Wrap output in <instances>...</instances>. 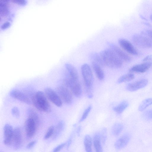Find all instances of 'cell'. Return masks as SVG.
<instances>
[{
	"instance_id": "obj_1",
	"label": "cell",
	"mask_w": 152,
	"mask_h": 152,
	"mask_svg": "<svg viewBox=\"0 0 152 152\" xmlns=\"http://www.w3.org/2000/svg\"><path fill=\"white\" fill-rule=\"evenodd\" d=\"M99 54L104 66L113 69H118L122 67V60L110 48L102 51Z\"/></svg>"
},
{
	"instance_id": "obj_2",
	"label": "cell",
	"mask_w": 152,
	"mask_h": 152,
	"mask_svg": "<svg viewBox=\"0 0 152 152\" xmlns=\"http://www.w3.org/2000/svg\"><path fill=\"white\" fill-rule=\"evenodd\" d=\"M81 70L88 97L89 98H92L93 97L92 90L93 82V74L92 70L88 64H84L81 67Z\"/></svg>"
},
{
	"instance_id": "obj_3",
	"label": "cell",
	"mask_w": 152,
	"mask_h": 152,
	"mask_svg": "<svg viewBox=\"0 0 152 152\" xmlns=\"http://www.w3.org/2000/svg\"><path fill=\"white\" fill-rule=\"evenodd\" d=\"M138 16L152 25V0H142L138 10Z\"/></svg>"
},
{
	"instance_id": "obj_4",
	"label": "cell",
	"mask_w": 152,
	"mask_h": 152,
	"mask_svg": "<svg viewBox=\"0 0 152 152\" xmlns=\"http://www.w3.org/2000/svg\"><path fill=\"white\" fill-rule=\"evenodd\" d=\"M45 95L41 91H38L33 97L32 102L35 107L39 110L49 113L51 111V107Z\"/></svg>"
},
{
	"instance_id": "obj_5",
	"label": "cell",
	"mask_w": 152,
	"mask_h": 152,
	"mask_svg": "<svg viewBox=\"0 0 152 152\" xmlns=\"http://www.w3.org/2000/svg\"><path fill=\"white\" fill-rule=\"evenodd\" d=\"M132 40L135 44L139 48L143 49L152 48V40L142 34L134 35L132 37Z\"/></svg>"
},
{
	"instance_id": "obj_6",
	"label": "cell",
	"mask_w": 152,
	"mask_h": 152,
	"mask_svg": "<svg viewBox=\"0 0 152 152\" xmlns=\"http://www.w3.org/2000/svg\"><path fill=\"white\" fill-rule=\"evenodd\" d=\"M64 83L65 86L71 90L76 97L80 98L81 97L82 89L79 80H74L68 77L64 80Z\"/></svg>"
},
{
	"instance_id": "obj_7",
	"label": "cell",
	"mask_w": 152,
	"mask_h": 152,
	"mask_svg": "<svg viewBox=\"0 0 152 152\" xmlns=\"http://www.w3.org/2000/svg\"><path fill=\"white\" fill-rule=\"evenodd\" d=\"M56 92L61 99L65 103L70 104L72 102L73 97L71 93L66 86H60L56 89Z\"/></svg>"
},
{
	"instance_id": "obj_8",
	"label": "cell",
	"mask_w": 152,
	"mask_h": 152,
	"mask_svg": "<svg viewBox=\"0 0 152 152\" xmlns=\"http://www.w3.org/2000/svg\"><path fill=\"white\" fill-rule=\"evenodd\" d=\"M45 93L48 98L54 105L59 107L62 106L63 103L61 99L53 89L47 88L45 89Z\"/></svg>"
},
{
	"instance_id": "obj_9",
	"label": "cell",
	"mask_w": 152,
	"mask_h": 152,
	"mask_svg": "<svg viewBox=\"0 0 152 152\" xmlns=\"http://www.w3.org/2000/svg\"><path fill=\"white\" fill-rule=\"evenodd\" d=\"M25 126L27 138L31 139L35 134L38 126L33 119L28 118L26 121Z\"/></svg>"
},
{
	"instance_id": "obj_10",
	"label": "cell",
	"mask_w": 152,
	"mask_h": 152,
	"mask_svg": "<svg viewBox=\"0 0 152 152\" xmlns=\"http://www.w3.org/2000/svg\"><path fill=\"white\" fill-rule=\"evenodd\" d=\"M22 142V132L19 127L15 128L13 130L12 144L15 149H19L21 146Z\"/></svg>"
},
{
	"instance_id": "obj_11",
	"label": "cell",
	"mask_w": 152,
	"mask_h": 152,
	"mask_svg": "<svg viewBox=\"0 0 152 152\" xmlns=\"http://www.w3.org/2000/svg\"><path fill=\"white\" fill-rule=\"evenodd\" d=\"M118 42L120 46L128 53L133 55H138L137 50L128 40L124 38H120L118 40Z\"/></svg>"
},
{
	"instance_id": "obj_12",
	"label": "cell",
	"mask_w": 152,
	"mask_h": 152,
	"mask_svg": "<svg viewBox=\"0 0 152 152\" xmlns=\"http://www.w3.org/2000/svg\"><path fill=\"white\" fill-rule=\"evenodd\" d=\"M148 80L142 79L128 84L126 89L130 92H134L145 87L148 84Z\"/></svg>"
},
{
	"instance_id": "obj_13",
	"label": "cell",
	"mask_w": 152,
	"mask_h": 152,
	"mask_svg": "<svg viewBox=\"0 0 152 152\" xmlns=\"http://www.w3.org/2000/svg\"><path fill=\"white\" fill-rule=\"evenodd\" d=\"M13 130L12 126L9 124H6L4 128V144L7 146L12 144Z\"/></svg>"
},
{
	"instance_id": "obj_14",
	"label": "cell",
	"mask_w": 152,
	"mask_h": 152,
	"mask_svg": "<svg viewBox=\"0 0 152 152\" xmlns=\"http://www.w3.org/2000/svg\"><path fill=\"white\" fill-rule=\"evenodd\" d=\"M108 44L110 48L113 50L121 60L127 62H129L131 61V57L116 45L110 43H109Z\"/></svg>"
},
{
	"instance_id": "obj_15",
	"label": "cell",
	"mask_w": 152,
	"mask_h": 152,
	"mask_svg": "<svg viewBox=\"0 0 152 152\" xmlns=\"http://www.w3.org/2000/svg\"><path fill=\"white\" fill-rule=\"evenodd\" d=\"M10 95L13 98L25 104L29 105L31 103V102L25 94L17 89L12 90L10 93Z\"/></svg>"
},
{
	"instance_id": "obj_16",
	"label": "cell",
	"mask_w": 152,
	"mask_h": 152,
	"mask_svg": "<svg viewBox=\"0 0 152 152\" xmlns=\"http://www.w3.org/2000/svg\"><path fill=\"white\" fill-rule=\"evenodd\" d=\"M131 138L130 134L126 133L121 136L115 142L114 146L117 149H121L125 147L129 143Z\"/></svg>"
},
{
	"instance_id": "obj_17",
	"label": "cell",
	"mask_w": 152,
	"mask_h": 152,
	"mask_svg": "<svg viewBox=\"0 0 152 152\" xmlns=\"http://www.w3.org/2000/svg\"><path fill=\"white\" fill-rule=\"evenodd\" d=\"M152 66V62H145L133 66L130 68L129 71L130 72L144 73L147 71Z\"/></svg>"
},
{
	"instance_id": "obj_18",
	"label": "cell",
	"mask_w": 152,
	"mask_h": 152,
	"mask_svg": "<svg viewBox=\"0 0 152 152\" xmlns=\"http://www.w3.org/2000/svg\"><path fill=\"white\" fill-rule=\"evenodd\" d=\"M65 66L68 73L69 77L73 80H79V75L77 69L69 63L66 64Z\"/></svg>"
},
{
	"instance_id": "obj_19",
	"label": "cell",
	"mask_w": 152,
	"mask_h": 152,
	"mask_svg": "<svg viewBox=\"0 0 152 152\" xmlns=\"http://www.w3.org/2000/svg\"><path fill=\"white\" fill-rule=\"evenodd\" d=\"M92 66L97 78L100 80H102L104 78V72L101 68L102 66L94 61L92 62Z\"/></svg>"
},
{
	"instance_id": "obj_20",
	"label": "cell",
	"mask_w": 152,
	"mask_h": 152,
	"mask_svg": "<svg viewBox=\"0 0 152 152\" xmlns=\"http://www.w3.org/2000/svg\"><path fill=\"white\" fill-rule=\"evenodd\" d=\"M101 140L100 133L98 132L96 133L94 136L93 142L95 149L97 152H102L103 151L101 143Z\"/></svg>"
},
{
	"instance_id": "obj_21",
	"label": "cell",
	"mask_w": 152,
	"mask_h": 152,
	"mask_svg": "<svg viewBox=\"0 0 152 152\" xmlns=\"http://www.w3.org/2000/svg\"><path fill=\"white\" fill-rule=\"evenodd\" d=\"M65 123L63 121H61L58 123L54 128L53 139H56L63 131L65 127Z\"/></svg>"
},
{
	"instance_id": "obj_22",
	"label": "cell",
	"mask_w": 152,
	"mask_h": 152,
	"mask_svg": "<svg viewBox=\"0 0 152 152\" xmlns=\"http://www.w3.org/2000/svg\"><path fill=\"white\" fill-rule=\"evenodd\" d=\"M129 104L128 102L126 101L121 102L117 106L113 108V110L116 113L120 114L123 113L124 110L128 107Z\"/></svg>"
},
{
	"instance_id": "obj_23",
	"label": "cell",
	"mask_w": 152,
	"mask_h": 152,
	"mask_svg": "<svg viewBox=\"0 0 152 152\" xmlns=\"http://www.w3.org/2000/svg\"><path fill=\"white\" fill-rule=\"evenodd\" d=\"M135 78L134 75L132 73H129L121 76L118 80L117 83L121 84L128 82L133 80Z\"/></svg>"
},
{
	"instance_id": "obj_24",
	"label": "cell",
	"mask_w": 152,
	"mask_h": 152,
	"mask_svg": "<svg viewBox=\"0 0 152 152\" xmlns=\"http://www.w3.org/2000/svg\"><path fill=\"white\" fill-rule=\"evenodd\" d=\"M92 139L90 136L86 135L84 138V144L85 148L87 152H92Z\"/></svg>"
},
{
	"instance_id": "obj_25",
	"label": "cell",
	"mask_w": 152,
	"mask_h": 152,
	"mask_svg": "<svg viewBox=\"0 0 152 152\" xmlns=\"http://www.w3.org/2000/svg\"><path fill=\"white\" fill-rule=\"evenodd\" d=\"M123 128V125L121 123H117L115 124L112 128V134L115 136H118L122 131Z\"/></svg>"
},
{
	"instance_id": "obj_26",
	"label": "cell",
	"mask_w": 152,
	"mask_h": 152,
	"mask_svg": "<svg viewBox=\"0 0 152 152\" xmlns=\"http://www.w3.org/2000/svg\"><path fill=\"white\" fill-rule=\"evenodd\" d=\"M27 113L29 118L33 119L38 126L39 124V118L38 115L36 112L33 109L29 108L27 110Z\"/></svg>"
},
{
	"instance_id": "obj_27",
	"label": "cell",
	"mask_w": 152,
	"mask_h": 152,
	"mask_svg": "<svg viewBox=\"0 0 152 152\" xmlns=\"http://www.w3.org/2000/svg\"><path fill=\"white\" fill-rule=\"evenodd\" d=\"M152 104V98L146 99L142 101L139 106V110L140 112H142Z\"/></svg>"
},
{
	"instance_id": "obj_28",
	"label": "cell",
	"mask_w": 152,
	"mask_h": 152,
	"mask_svg": "<svg viewBox=\"0 0 152 152\" xmlns=\"http://www.w3.org/2000/svg\"><path fill=\"white\" fill-rule=\"evenodd\" d=\"M10 11L8 5L0 3V15L2 17L8 16L9 14Z\"/></svg>"
},
{
	"instance_id": "obj_29",
	"label": "cell",
	"mask_w": 152,
	"mask_h": 152,
	"mask_svg": "<svg viewBox=\"0 0 152 152\" xmlns=\"http://www.w3.org/2000/svg\"><path fill=\"white\" fill-rule=\"evenodd\" d=\"M145 22L147 23L148 28L144 29L142 31L141 34L147 36L152 40V28H151L152 26L148 23Z\"/></svg>"
},
{
	"instance_id": "obj_30",
	"label": "cell",
	"mask_w": 152,
	"mask_h": 152,
	"mask_svg": "<svg viewBox=\"0 0 152 152\" xmlns=\"http://www.w3.org/2000/svg\"><path fill=\"white\" fill-rule=\"evenodd\" d=\"M91 58L93 60V61L99 64L102 67L104 66L100 54L96 53H94L91 55Z\"/></svg>"
},
{
	"instance_id": "obj_31",
	"label": "cell",
	"mask_w": 152,
	"mask_h": 152,
	"mask_svg": "<svg viewBox=\"0 0 152 152\" xmlns=\"http://www.w3.org/2000/svg\"><path fill=\"white\" fill-rule=\"evenodd\" d=\"M54 126H51L48 129L46 134L45 135L44 139L45 140H47L54 134Z\"/></svg>"
},
{
	"instance_id": "obj_32",
	"label": "cell",
	"mask_w": 152,
	"mask_h": 152,
	"mask_svg": "<svg viewBox=\"0 0 152 152\" xmlns=\"http://www.w3.org/2000/svg\"><path fill=\"white\" fill-rule=\"evenodd\" d=\"M92 106L90 105L89 106V107L85 110L79 121L80 122H82V121H84L86 118L91 109H92Z\"/></svg>"
},
{
	"instance_id": "obj_33",
	"label": "cell",
	"mask_w": 152,
	"mask_h": 152,
	"mask_svg": "<svg viewBox=\"0 0 152 152\" xmlns=\"http://www.w3.org/2000/svg\"><path fill=\"white\" fill-rule=\"evenodd\" d=\"M107 129L104 128L102 130L101 135V140L103 144L105 143L107 138Z\"/></svg>"
},
{
	"instance_id": "obj_34",
	"label": "cell",
	"mask_w": 152,
	"mask_h": 152,
	"mask_svg": "<svg viewBox=\"0 0 152 152\" xmlns=\"http://www.w3.org/2000/svg\"><path fill=\"white\" fill-rule=\"evenodd\" d=\"M10 1L21 6H25L27 4L26 0H9Z\"/></svg>"
},
{
	"instance_id": "obj_35",
	"label": "cell",
	"mask_w": 152,
	"mask_h": 152,
	"mask_svg": "<svg viewBox=\"0 0 152 152\" xmlns=\"http://www.w3.org/2000/svg\"><path fill=\"white\" fill-rule=\"evenodd\" d=\"M12 115L17 118H19L20 115V111L18 108L16 107H13L12 109Z\"/></svg>"
},
{
	"instance_id": "obj_36",
	"label": "cell",
	"mask_w": 152,
	"mask_h": 152,
	"mask_svg": "<svg viewBox=\"0 0 152 152\" xmlns=\"http://www.w3.org/2000/svg\"><path fill=\"white\" fill-rule=\"evenodd\" d=\"M144 116L147 119H152V109L145 112L144 114Z\"/></svg>"
},
{
	"instance_id": "obj_37",
	"label": "cell",
	"mask_w": 152,
	"mask_h": 152,
	"mask_svg": "<svg viewBox=\"0 0 152 152\" xmlns=\"http://www.w3.org/2000/svg\"><path fill=\"white\" fill-rule=\"evenodd\" d=\"M66 145V143H63L61 144L55 148L53 150V151L54 152H57L60 151Z\"/></svg>"
},
{
	"instance_id": "obj_38",
	"label": "cell",
	"mask_w": 152,
	"mask_h": 152,
	"mask_svg": "<svg viewBox=\"0 0 152 152\" xmlns=\"http://www.w3.org/2000/svg\"><path fill=\"white\" fill-rule=\"evenodd\" d=\"M11 26V24L9 22H6L4 23L1 26V29L2 30H5L9 28Z\"/></svg>"
},
{
	"instance_id": "obj_39",
	"label": "cell",
	"mask_w": 152,
	"mask_h": 152,
	"mask_svg": "<svg viewBox=\"0 0 152 152\" xmlns=\"http://www.w3.org/2000/svg\"><path fill=\"white\" fill-rule=\"evenodd\" d=\"M36 143V141H33L29 143L27 146L26 148L28 149H31L33 147Z\"/></svg>"
},
{
	"instance_id": "obj_40",
	"label": "cell",
	"mask_w": 152,
	"mask_h": 152,
	"mask_svg": "<svg viewBox=\"0 0 152 152\" xmlns=\"http://www.w3.org/2000/svg\"><path fill=\"white\" fill-rule=\"evenodd\" d=\"M152 60V55H149L146 56L143 59V61L145 62H149Z\"/></svg>"
},
{
	"instance_id": "obj_41",
	"label": "cell",
	"mask_w": 152,
	"mask_h": 152,
	"mask_svg": "<svg viewBox=\"0 0 152 152\" xmlns=\"http://www.w3.org/2000/svg\"><path fill=\"white\" fill-rule=\"evenodd\" d=\"M9 1V0H0V3L8 5Z\"/></svg>"
},
{
	"instance_id": "obj_42",
	"label": "cell",
	"mask_w": 152,
	"mask_h": 152,
	"mask_svg": "<svg viewBox=\"0 0 152 152\" xmlns=\"http://www.w3.org/2000/svg\"><path fill=\"white\" fill-rule=\"evenodd\" d=\"M72 141V137H71L70 139H69V140H68V144H67V148H69V147Z\"/></svg>"
},
{
	"instance_id": "obj_43",
	"label": "cell",
	"mask_w": 152,
	"mask_h": 152,
	"mask_svg": "<svg viewBox=\"0 0 152 152\" xmlns=\"http://www.w3.org/2000/svg\"><path fill=\"white\" fill-rule=\"evenodd\" d=\"M81 126H79L77 130V135L79 136L80 135V132L81 131Z\"/></svg>"
}]
</instances>
